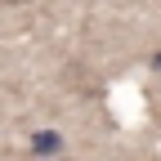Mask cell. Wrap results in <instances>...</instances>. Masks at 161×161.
<instances>
[{
  "mask_svg": "<svg viewBox=\"0 0 161 161\" xmlns=\"http://www.w3.org/2000/svg\"><path fill=\"white\" fill-rule=\"evenodd\" d=\"M58 148H63V134H58V130H36L31 134V152L36 157H54Z\"/></svg>",
  "mask_w": 161,
  "mask_h": 161,
  "instance_id": "obj_1",
  "label": "cell"
},
{
  "mask_svg": "<svg viewBox=\"0 0 161 161\" xmlns=\"http://www.w3.org/2000/svg\"><path fill=\"white\" fill-rule=\"evenodd\" d=\"M0 5H27V0H0Z\"/></svg>",
  "mask_w": 161,
  "mask_h": 161,
  "instance_id": "obj_2",
  "label": "cell"
},
{
  "mask_svg": "<svg viewBox=\"0 0 161 161\" xmlns=\"http://www.w3.org/2000/svg\"><path fill=\"white\" fill-rule=\"evenodd\" d=\"M152 67H161V54H157V58H152Z\"/></svg>",
  "mask_w": 161,
  "mask_h": 161,
  "instance_id": "obj_3",
  "label": "cell"
}]
</instances>
